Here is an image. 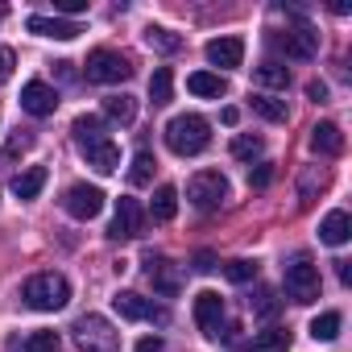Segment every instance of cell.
<instances>
[{"label":"cell","instance_id":"obj_13","mask_svg":"<svg viewBox=\"0 0 352 352\" xmlns=\"http://www.w3.org/2000/svg\"><path fill=\"white\" fill-rule=\"evenodd\" d=\"M195 323L208 340H220V327H224V298L216 290H199L195 294Z\"/></svg>","mask_w":352,"mask_h":352},{"label":"cell","instance_id":"obj_17","mask_svg":"<svg viewBox=\"0 0 352 352\" xmlns=\"http://www.w3.org/2000/svg\"><path fill=\"white\" fill-rule=\"evenodd\" d=\"M311 149H315V153H327V157L344 153V133H340V124H331V120L315 124V129H311Z\"/></svg>","mask_w":352,"mask_h":352},{"label":"cell","instance_id":"obj_24","mask_svg":"<svg viewBox=\"0 0 352 352\" xmlns=\"http://www.w3.org/2000/svg\"><path fill=\"white\" fill-rule=\"evenodd\" d=\"M149 100H153L157 108L174 100V75H170V67H157V71H153V79H149Z\"/></svg>","mask_w":352,"mask_h":352},{"label":"cell","instance_id":"obj_12","mask_svg":"<svg viewBox=\"0 0 352 352\" xmlns=\"http://www.w3.org/2000/svg\"><path fill=\"white\" fill-rule=\"evenodd\" d=\"M63 208H67V216H75V220H96V216L104 212V191H100V187H87V183H75V187L63 195Z\"/></svg>","mask_w":352,"mask_h":352},{"label":"cell","instance_id":"obj_33","mask_svg":"<svg viewBox=\"0 0 352 352\" xmlns=\"http://www.w3.org/2000/svg\"><path fill=\"white\" fill-rule=\"evenodd\" d=\"M58 348H63L58 331H34V336L25 340V352H58Z\"/></svg>","mask_w":352,"mask_h":352},{"label":"cell","instance_id":"obj_41","mask_svg":"<svg viewBox=\"0 0 352 352\" xmlns=\"http://www.w3.org/2000/svg\"><path fill=\"white\" fill-rule=\"evenodd\" d=\"M336 274H340V282H344V286L352 282V270H348V261H336Z\"/></svg>","mask_w":352,"mask_h":352},{"label":"cell","instance_id":"obj_28","mask_svg":"<svg viewBox=\"0 0 352 352\" xmlns=\"http://www.w3.org/2000/svg\"><path fill=\"white\" fill-rule=\"evenodd\" d=\"M253 79H257L261 87H286V83H290V71H286L282 63H261V67L253 71Z\"/></svg>","mask_w":352,"mask_h":352},{"label":"cell","instance_id":"obj_36","mask_svg":"<svg viewBox=\"0 0 352 352\" xmlns=\"http://www.w3.org/2000/svg\"><path fill=\"white\" fill-rule=\"evenodd\" d=\"M13 63H17V54H13L9 46H0V83H5V79L13 75Z\"/></svg>","mask_w":352,"mask_h":352},{"label":"cell","instance_id":"obj_10","mask_svg":"<svg viewBox=\"0 0 352 352\" xmlns=\"http://www.w3.org/2000/svg\"><path fill=\"white\" fill-rule=\"evenodd\" d=\"M141 228H145L141 204L129 199V195H120V199H116V216H112V224H108V236H112V241H133V236H141Z\"/></svg>","mask_w":352,"mask_h":352},{"label":"cell","instance_id":"obj_42","mask_svg":"<svg viewBox=\"0 0 352 352\" xmlns=\"http://www.w3.org/2000/svg\"><path fill=\"white\" fill-rule=\"evenodd\" d=\"M220 120H224V124H236V120H241V112H236V108H224V112H220Z\"/></svg>","mask_w":352,"mask_h":352},{"label":"cell","instance_id":"obj_23","mask_svg":"<svg viewBox=\"0 0 352 352\" xmlns=\"http://www.w3.org/2000/svg\"><path fill=\"white\" fill-rule=\"evenodd\" d=\"M104 116L116 120V124H133L137 100H133V96H104Z\"/></svg>","mask_w":352,"mask_h":352},{"label":"cell","instance_id":"obj_21","mask_svg":"<svg viewBox=\"0 0 352 352\" xmlns=\"http://www.w3.org/2000/svg\"><path fill=\"white\" fill-rule=\"evenodd\" d=\"M174 212H179V191L166 183V187H157V191H153L149 216H153V224H170V220H174Z\"/></svg>","mask_w":352,"mask_h":352},{"label":"cell","instance_id":"obj_29","mask_svg":"<svg viewBox=\"0 0 352 352\" xmlns=\"http://www.w3.org/2000/svg\"><path fill=\"white\" fill-rule=\"evenodd\" d=\"M340 323H344L340 311H323V315L311 319V336H315V340H336V336H340Z\"/></svg>","mask_w":352,"mask_h":352},{"label":"cell","instance_id":"obj_5","mask_svg":"<svg viewBox=\"0 0 352 352\" xmlns=\"http://www.w3.org/2000/svg\"><path fill=\"white\" fill-rule=\"evenodd\" d=\"M286 294H290V302H298V307H307V302L319 298V265H315L311 257H294V261L286 265Z\"/></svg>","mask_w":352,"mask_h":352},{"label":"cell","instance_id":"obj_2","mask_svg":"<svg viewBox=\"0 0 352 352\" xmlns=\"http://www.w3.org/2000/svg\"><path fill=\"white\" fill-rule=\"evenodd\" d=\"M162 137H166L170 153H179V157H195V153H204V149H208V141H212V124H208L204 116H195V112H183V116L166 120Z\"/></svg>","mask_w":352,"mask_h":352},{"label":"cell","instance_id":"obj_3","mask_svg":"<svg viewBox=\"0 0 352 352\" xmlns=\"http://www.w3.org/2000/svg\"><path fill=\"white\" fill-rule=\"evenodd\" d=\"M21 298H25V307H34V311H63V307L71 302V282H67L63 274L46 270V274H34V278L21 286Z\"/></svg>","mask_w":352,"mask_h":352},{"label":"cell","instance_id":"obj_25","mask_svg":"<svg viewBox=\"0 0 352 352\" xmlns=\"http://www.w3.org/2000/svg\"><path fill=\"white\" fill-rule=\"evenodd\" d=\"M145 42H149L153 50H162V54H179V50H183V38L170 34L166 25H149V30H145Z\"/></svg>","mask_w":352,"mask_h":352},{"label":"cell","instance_id":"obj_39","mask_svg":"<svg viewBox=\"0 0 352 352\" xmlns=\"http://www.w3.org/2000/svg\"><path fill=\"white\" fill-rule=\"evenodd\" d=\"M137 352H162V336H141L137 340Z\"/></svg>","mask_w":352,"mask_h":352},{"label":"cell","instance_id":"obj_32","mask_svg":"<svg viewBox=\"0 0 352 352\" xmlns=\"http://www.w3.org/2000/svg\"><path fill=\"white\" fill-rule=\"evenodd\" d=\"M224 278H228V282H236V286H245V282H253V278H257V261L236 257V261H228V265H224Z\"/></svg>","mask_w":352,"mask_h":352},{"label":"cell","instance_id":"obj_22","mask_svg":"<svg viewBox=\"0 0 352 352\" xmlns=\"http://www.w3.org/2000/svg\"><path fill=\"white\" fill-rule=\"evenodd\" d=\"M290 348V331L286 327H265L253 336V344H245V352H286Z\"/></svg>","mask_w":352,"mask_h":352},{"label":"cell","instance_id":"obj_31","mask_svg":"<svg viewBox=\"0 0 352 352\" xmlns=\"http://www.w3.org/2000/svg\"><path fill=\"white\" fill-rule=\"evenodd\" d=\"M261 149H265V141H261V137H253V133H241V137L232 141V157H241V162L261 157Z\"/></svg>","mask_w":352,"mask_h":352},{"label":"cell","instance_id":"obj_19","mask_svg":"<svg viewBox=\"0 0 352 352\" xmlns=\"http://www.w3.org/2000/svg\"><path fill=\"white\" fill-rule=\"evenodd\" d=\"M46 166H30V170H21L17 179H13V195L17 199H38L42 195V187H46Z\"/></svg>","mask_w":352,"mask_h":352},{"label":"cell","instance_id":"obj_6","mask_svg":"<svg viewBox=\"0 0 352 352\" xmlns=\"http://www.w3.org/2000/svg\"><path fill=\"white\" fill-rule=\"evenodd\" d=\"M187 199L199 208V212H216L224 199H228V179L220 170H199L195 179L187 183Z\"/></svg>","mask_w":352,"mask_h":352},{"label":"cell","instance_id":"obj_43","mask_svg":"<svg viewBox=\"0 0 352 352\" xmlns=\"http://www.w3.org/2000/svg\"><path fill=\"white\" fill-rule=\"evenodd\" d=\"M5 13H9V9H5V5H0V21H5Z\"/></svg>","mask_w":352,"mask_h":352},{"label":"cell","instance_id":"obj_37","mask_svg":"<svg viewBox=\"0 0 352 352\" xmlns=\"http://www.w3.org/2000/svg\"><path fill=\"white\" fill-rule=\"evenodd\" d=\"M307 100H315V104H327V83L311 79V83H307Z\"/></svg>","mask_w":352,"mask_h":352},{"label":"cell","instance_id":"obj_20","mask_svg":"<svg viewBox=\"0 0 352 352\" xmlns=\"http://www.w3.org/2000/svg\"><path fill=\"white\" fill-rule=\"evenodd\" d=\"M187 87H191V96H204V100H220V96L228 91L224 75H216V71H195V75L187 79Z\"/></svg>","mask_w":352,"mask_h":352},{"label":"cell","instance_id":"obj_34","mask_svg":"<svg viewBox=\"0 0 352 352\" xmlns=\"http://www.w3.org/2000/svg\"><path fill=\"white\" fill-rule=\"evenodd\" d=\"M323 187H327V174H323V170H315V166L302 170V183H298V195H302V199H311V195L323 191Z\"/></svg>","mask_w":352,"mask_h":352},{"label":"cell","instance_id":"obj_16","mask_svg":"<svg viewBox=\"0 0 352 352\" xmlns=\"http://www.w3.org/2000/svg\"><path fill=\"white\" fill-rule=\"evenodd\" d=\"M208 63L212 67H224V71L241 67L245 63V42L241 38H212L208 42Z\"/></svg>","mask_w":352,"mask_h":352},{"label":"cell","instance_id":"obj_15","mask_svg":"<svg viewBox=\"0 0 352 352\" xmlns=\"http://www.w3.org/2000/svg\"><path fill=\"white\" fill-rule=\"evenodd\" d=\"M25 30L38 34V38H54V42H75V38L83 34L79 21H63V17H30Z\"/></svg>","mask_w":352,"mask_h":352},{"label":"cell","instance_id":"obj_1","mask_svg":"<svg viewBox=\"0 0 352 352\" xmlns=\"http://www.w3.org/2000/svg\"><path fill=\"white\" fill-rule=\"evenodd\" d=\"M71 133H75V141H79L87 166H96L100 174H112V170L120 166V149H116V141L104 133V120H100V116H75Z\"/></svg>","mask_w":352,"mask_h":352},{"label":"cell","instance_id":"obj_9","mask_svg":"<svg viewBox=\"0 0 352 352\" xmlns=\"http://www.w3.org/2000/svg\"><path fill=\"white\" fill-rule=\"evenodd\" d=\"M112 307H116V315H120V319H145V323H170V311H166V307H157L153 298H145V294H137V290H116V294H112Z\"/></svg>","mask_w":352,"mask_h":352},{"label":"cell","instance_id":"obj_11","mask_svg":"<svg viewBox=\"0 0 352 352\" xmlns=\"http://www.w3.org/2000/svg\"><path fill=\"white\" fill-rule=\"evenodd\" d=\"M145 278L153 282V290L162 298H174L183 290V270L174 261H166V257H153V253H145Z\"/></svg>","mask_w":352,"mask_h":352},{"label":"cell","instance_id":"obj_26","mask_svg":"<svg viewBox=\"0 0 352 352\" xmlns=\"http://www.w3.org/2000/svg\"><path fill=\"white\" fill-rule=\"evenodd\" d=\"M153 170H157L153 153L141 149V153L133 157V166H129V183H133V187H149V183H153Z\"/></svg>","mask_w":352,"mask_h":352},{"label":"cell","instance_id":"obj_38","mask_svg":"<svg viewBox=\"0 0 352 352\" xmlns=\"http://www.w3.org/2000/svg\"><path fill=\"white\" fill-rule=\"evenodd\" d=\"M195 270H199V274H212V270H216V253H208V249L195 253Z\"/></svg>","mask_w":352,"mask_h":352},{"label":"cell","instance_id":"obj_27","mask_svg":"<svg viewBox=\"0 0 352 352\" xmlns=\"http://www.w3.org/2000/svg\"><path fill=\"white\" fill-rule=\"evenodd\" d=\"M253 112L265 116L270 124H282L290 112H286V100H274V96H253Z\"/></svg>","mask_w":352,"mask_h":352},{"label":"cell","instance_id":"obj_30","mask_svg":"<svg viewBox=\"0 0 352 352\" xmlns=\"http://www.w3.org/2000/svg\"><path fill=\"white\" fill-rule=\"evenodd\" d=\"M249 307H253V315H261V319H274L282 302H278V294H274L270 286H257V294L249 298Z\"/></svg>","mask_w":352,"mask_h":352},{"label":"cell","instance_id":"obj_4","mask_svg":"<svg viewBox=\"0 0 352 352\" xmlns=\"http://www.w3.org/2000/svg\"><path fill=\"white\" fill-rule=\"evenodd\" d=\"M71 331H75L79 352H120V336L104 315H79Z\"/></svg>","mask_w":352,"mask_h":352},{"label":"cell","instance_id":"obj_35","mask_svg":"<svg viewBox=\"0 0 352 352\" xmlns=\"http://www.w3.org/2000/svg\"><path fill=\"white\" fill-rule=\"evenodd\" d=\"M270 179H274V166H270V162H261V166L249 174V187H270Z\"/></svg>","mask_w":352,"mask_h":352},{"label":"cell","instance_id":"obj_18","mask_svg":"<svg viewBox=\"0 0 352 352\" xmlns=\"http://www.w3.org/2000/svg\"><path fill=\"white\" fill-rule=\"evenodd\" d=\"M348 236H352V220H348V212H327L323 224H319V241L331 245V249H340Z\"/></svg>","mask_w":352,"mask_h":352},{"label":"cell","instance_id":"obj_14","mask_svg":"<svg viewBox=\"0 0 352 352\" xmlns=\"http://www.w3.org/2000/svg\"><path fill=\"white\" fill-rule=\"evenodd\" d=\"M21 108H25L30 116H54V108H58V91H54L46 79H30V83L21 87Z\"/></svg>","mask_w":352,"mask_h":352},{"label":"cell","instance_id":"obj_8","mask_svg":"<svg viewBox=\"0 0 352 352\" xmlns=\"http://www.w3.org/2000/svg\"><path fill=\"white\" fill-rule=\"evenodd\" d=\"M87 79L91 83H124V79H133V63L116 50H91L87 54Z\"/></svg>","mask_w":352,"mask_h":352},{"label":"cell","instance_id":"obj_7","mask_svg":"<svg viewBox=\"0 0 352 352\" xmlns=\"http://www.w3.org/2000/svg\"><path fill=\"white\" fill-rule=\"evenodd\" d=\"M286 58H298V63H311L315 54H319V34L307 25V21H298L294 30H282V34H274L270 38Z\"/></svg>","mask_w":352,"mask_h":352},{"label":"cell","instance_id":"obj_40","mask_svg":"<svg viewBox=\"0 0 352 352\" xmlns=\"http://www.w3.org/2000/svg\"><path fill=\"white\" fill-rule=\"evenodd\" d=\"M87 0H58V13H83Z\"/></svg>","mask_w":352,"mask_h":352}]
</instances>
